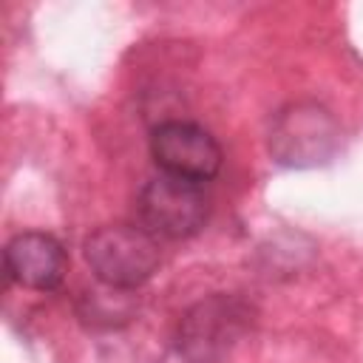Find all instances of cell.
Segmentation results:
<instances>
[{
  "mask_svg": "<svg viewBox=\"0 0 363 363\" xmlns=\"http://www.w3.org/2000/svg\"><path fill=\"white\" fill-rule=\"evenodd\" d=\"M252 326V309L238 295H210L193 303L182 320L176 346L187 363H221Z\"/></svg>",
  "mask_w": 363,
  "mask_h": 363,
  "instance_id": "obj_1",
  "label": "cell"
},
{
  "mask_svg": "<svg viewBox=\"0 0 363 363\" xmlns=\"http://www.w3.org/2000/svg\"><path fill=\"white\" fill-rule=\"evenodd\" d=\"M91 272L113 289H136L159 269V241L142 224H108L85 241Z\"/></svg>",
  "mask_w": 363,
  "mask_h": 363,
  "instance_id": "obj_2",
  "label": "cell"
},
{
  "mask_svg": "<svg viewBox=\"0 0 363 363\" xmlns=\"http://www.w3.org/2000/svg\"><path fill=\"white\" fill-rule=\"evenodd\" d=\"M136 210L139 224L150 235L179 241L196 235L204 227L210 216V199L204 193V184L162 173L139 190Z\"/></svg>",
  "mask_w": 363,
  "mask_h": 363,
  "instance_id": "obj_3",
  "label": "cell"
},
{
  "mask_svg": "<svg viewBox=\"0 0 363 363\" xmlns=\"http://www.w3.org/2000/svg\"><path fill=\"white\" fill-rule=\"evenodd\" d=\"M340 145V128L335 116L318 102L286 105L269 128V153L289 167L323 164Z\"/></svg>",
  "mask_w": 363,
  "mask_h": 363,
  "instance_id": "obj_4",
  "label": "cell"
},
{
  "mask_svg": "<svg viewBox=\"0 0 363 363\" xmlns=\"http://www.w3.org/2000/svg\"><path fill=\"white\" fill-rule=\"evenodd\" d=\"M150 156L162 167V173L204 184L221 170V147L210 130L196 122L170 119L153 128L150 133Z\"/></svg>",
  "mask_w": 363,
  "mask_h": 363,
  "instance_id": "obj_5",
  "label": "cell"
},
{
  "mask_svg": "<svg viewBox=\"0 0 363 363\" xmlns=\"http://www.w3.org/2000/svg\"><path fill=\"white\" fill-rule=\"evenodd\" d=\"M3 267L9 281H17L20 286L37 292H51L62 284L68 272V255L54 235L28 230L6 244Z\"/></svg>",
  "mask_w": 363,
  "mask_h": 363,
  "instance_id": "obj_6",
  "label": "cell"
}]
</instances>
